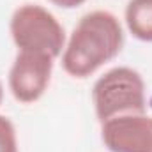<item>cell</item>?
Returning <instances> with one entry per match:
<instances>
[{
	"label": "cell",
	"instance_id": "cell-1",
	"mask_svg": "<svg viewBox=\"0 0 152 152\" xmlns=\"http://www.w3.org/2000/svg\"><path fill=\"white\" fill-rule=\"evenodd\" d=\"M124 30L110 11H90L80 18L62 51V67L73 78L83 80L112 62L122 51Z\"/></svg>",
	"mask_w": 152,
	"mask_h": 152
},
{
	"label": "cell",
	"instance_id": "cell-2",
	"mask_svg": "<svg viewBox=\"0 0 152 152\" xmlns=\"http://www.w3.org/2000/svg\"><path fill=\"white\" fill-rule=\"evenodd\" d=\"M92 104L99 122H106L118 115L145 113V81L131 67H113L94 83Z\"/></svg>",
	"mask_w": 152,
	"mask_h": 152
},
{
	"label": "cell",
	"instance_id": "cell-3",
	"mask_svg": "<svg viewBox=\"0 0 152 152\" xmlns=\"http://www.w3.org/2000/svg\"><path fill=\"white\" fill-rule=\"evenodd\" d=\"M9 30L20 51L42 53L51 58L60 57L67 42L60 21L39 4H21L16 7Z\"/></svg>",
	"mask_w": 152,
	"mask_h": 152
},
{
	"label": "cell",
	"instance_id": "cell-4",
	"mask_svg": "<svg viewBox=\"0 0 152 152\" xmlns=\"http://www.w3.org/2000/svg\"><path fill=\"white\" fill-rule=\"evenodd\" d=\"M53 62L55 58L42 53L18 51L7 78L12 97L23 104L39 101L50 87Z\"/></svg>",
	"mask_w": 152,
	"mask_h": 152
},
{
	"label": "cell",
	"instance_id": "cell-5",
	"mask_svg": "<svg viewBox=\"0 0 152 152\" xmlns=\"http://www.w3.org/2000/svg\"><path fill=\"white\" fill-rule=\"evenodd\" d=\"M101 138L110 152H152V115H118L101 122Z\"/></svg>",
	"mask_w": 152,
	"mask_h": 152
},
{
	"label": "cell",
	"instance_id": "cell-6",
	"mask_svg": "<svg viewBox=\"0 0 152 152\" xmlns=\"http://www.w3.org/2000/svg\"><path fill=\"white\" fill-rule=\"evenodd\" d=\"M124 20L134 39L152 42V0H129Z\"/></svg>",
	"mask_w": 152,
	"mask_h": 152
},
{
	"label": "cell",
	"instance_id": "cell-7",
	"mask_svg": "<svg viewBox=\"0 0 152 152\" xmlns=\"http://www.w3.org/2000/svg\"><path fill=\"white\" fill-rule=\"evenodd\" d=\"M0 152H20L16 127L5 115H0Z\"/></svg>",
	"mask_w": 152,
	"mask_h": 152
},
{
	"label": "cell",
	"instance_id": "cell-8",
	"mask_svg": "<svg viewBox=\"0 0 152 152\" xmlns=\"http://www.w3.org/2000/svg\"><path fill=\"white\" fill-rule=\"evenodd\" d=\"M48 2H51L53 5H57L60 9H76V7L83 5L87 0H48Z\"/></svg>",
	"mask_w": 152,
	"mask_h": 152
},
{
	"label": "cell",
	"instance_id": "cell-9",
	"mask_svg": "<svg viewBox=\"0 0 152 152\" xmlns=\"http://www.w3.org/2000/svg\"><path fill=\"white\" fill-rule=\"evenodd\" d=\"M2 99H4V87H2V83H0V104H2Z\"/></svg>",
	"mask_w": 152,
	"mask_h": 152
}]
</instances>
